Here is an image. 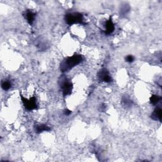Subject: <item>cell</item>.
Returning <instances> with one entry per match:
<instances>
[{
  "instance_id": "277c9868",
  "label": "cell",
  "mask_w": 162,
  "mask_h": 162,
  "mask_svg": "<svg viewBox=\"0 0 162 162\" xmlns=\"http://www.w3.org/2000/svg\"><path fill=\"white\" fill-rule=\"evenodd\" d=\"M21 100L22 101L23 105L25 109L28 111H31L34 110L38 109V103H37V100L35 96H32L29 99H27L25 98L24 96L21 95Z\"/></svg>"
},
{
  "instance_id": "5bb4252c",
  "label": "cell",
  "mask_w": 162,
  "mask_h": 162,
  "mask_svg": "<svg viewBox=\"0 0 162 162\" xmlns=\"http://www.w3.org/2000/svg\"><path fill=\"white\" fill-rule=\"evenodd\" d=\"M125 60L126 62L132 63L134 61V57L132 55H127L125 58Z\"/></svg>"
},
{
  "instance_id": "30bf717a",
  "label": "cell",
  "mask_w": 162,
  "mask_h": 162,
  "mask_svg": "<svg viewBox=\"0 0 162 162\" xmlns=\"http://www.w3.org/2000/svg\"><path fill=\"white\" fill-rule=\"evenodd\" d=\"M122 103L125 107L129 108L132 106L133 101L129 96H123L122 98Z\"/></svg>"
},
{
  "instance_id": "9a60e30c",
  "label": "cell",
  "mask_w": 162,
  "mask_h": 162,
  "mask_svg": "<svg viewBox=\"0 0 162 162\" xmlns=\"http://www.w3.org/2000/svg\"><path fill=\"white\" fill-rule=\"evenodd\" d=\"M72 113V111L68 110V109H65L64 111H63V114L66 116H68L70 115V114Z\"/></svg>"
},
{
  "instance_id": "7a4b0ae2",
  "label": "cell",
  "mask_w": 162,
  "mask_h": 162,
  "mask_svg": "<svg viewBox=\"0 0 162 162\" xmlns=\"http://www.w3.org/2000/svg\"><path fill=\"white\" fill-rule=\"evenodd\" d=\"M65 22L69 25L79 24L82 25L86 24L84 21V16L82 14L78 12L67 13L65 16Z\"/></svg>"
},
{
  "instance_id": "8fae6325",
  "label": "cell",
  "mask_w": 162,
  "mask_h": 162,
  "mask_svg": "<svg viewBox=\"0 0 162 162\" xmlns=\"http://www.w3.org/2000/svg\"><path fill=\"white\" fill-rule=\"evenodd\" d=\"M12 84L9 80H5L2 82V88L4 91H8L12 87Z\"/></svg>"
},
{
  "instance_id": "52a82bcc",
  "label": "cell",
  "mask_w": 162,
  "mask_h": 162,
  "mask_svg": "<svg viewBox=\"0 0 162 162\" xmlns=\"http://www.w3.org/2000/svg\"><path fill=\"white\" fill-rule=\"evenodd\" d=\"M25 19L29 25H32L35 18V13L30 10H27L24 14Z\"/></svg>"
},
{
  "instance_id": "9c48e42d",
  "label": "cell",
  "mask_w": 162,
  "mask_h": 162,
  "mask_svg": "<svg viewBox=\"0 0 162 162\" xmlns=\"http://www.w3.org/2000/svg\"><path fill=\"white\" fill-rule=\"evenodd\" d=\"M161 109L160 107H156L153 111V112L151 115V118L154 120H159L160 122H161Z\"/></svg>"
},
{
  "instance_id": "4fadbf2b",
  "label": "cell",
  "mask_w": 162,
  "mask_h": 162,
  "mask_svg": "<svg viewBox=\"0 0 162 162\" xmlns=\"http://www.w3.org/2000/svg\"><path fill=\"white\" fill-rule=\"evenodd\" d=\"M130 10V7L129 5H127V4H125V5H123L121 7V9L120 10V13L121 15V16H123V15H127L128 13V12H129Z\"/></svg>"
},
{
  "instance_id": "5b68a950",
  "label": "cell",
  "mask_w": 162,
  "mask_h": 162,
  "mask_svg": "<svg viewBox=\"0 0 162 162\" xmlns=\"http://www.w3.org/2000/svg\"><path fill=\"white\" fill-rule=\"evenodd\" d=\"M98 78L100 81L110 83L112 82V77L110 74V72L106 68H103L101 69L98 73Z\"/></svg>"
},
{
  "instance_id": "8992f818",
  "label": "cell",
  "mask_w": 162,
  "mask_h": 162,
  "mask_svg": "<svg viewBox=\"0 0 162 162\" xmlns=\"http://www.w3.org/2000/svg\"><path fill=\"white\" fill-rule=\"evenodd\" d=\"M104 27H105V30H104V33L105 34H112L114 30H115V24L112 19V18L110 17L109 20H107L105 22V24H104Z\"/></svg>"
},
{
  "instance_id": "7c38bea8",
  "label": "cell",
  "mask_w": 162,
  "mask_h": 162,
  "mask_svg": "<svg viewBox=\"0 0 162 162\" xmlns=\"http://www.w3.org/2000/svg\"><path fill=\"white\" fill-rule=\"evenodd\" d=\"M161 100V97L158 96V95H153L151 96L150 99V103L153 104V105H156V104H158L159 102H160Z\"/></svg>"
},
{
  "instance_id": "3957f363",
  "label": "cell",
  "mask_w": 162,
  "mask_h": 162,
  "mask_svg": "<svg viewBox=\"0 0 162 162\" xmlns=\"http://www.w3.org/2000/svg\"><path fill=\"white\" fill-rule=\"evenodd\" d=\"M58 82L64 96H68L72 93L73 89V84L67 77L64 76H61Z\"/></svg>"
},
{
  "instance_id": "6da1fadb",
  "label": "cell",
  "mask_w": 162,
  "mask_h": 162,
  "mask_svg": "<svg viewBox=\"0 0 162 162\" xmlns=\"http://www.w3.org/2000/svg\"><path fill=\"white\" fill-rule=\"evenodd\" d=\"M83 61V57L81 55H74L65 58L60 63V70L62 72H67Z\"/></svg>"
},
{
  "instance_id": "ba28073f",
  "label": "cell",
  "mask_w": 162,
  "mask_h": 162,
  "mask_svg": "<svg viewBox=\"0 0 162 162\" xmlns=\"http://www.w3.org/2000/svg\"><path fill=\"white\" fill-rule=\"evenodd\" d=\"M34 131L35 133L40 134L43 132H48L51 131V128L46 124H37L34 125Z\"/></svg>"
}]
</instances>
